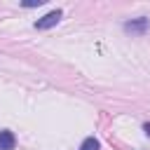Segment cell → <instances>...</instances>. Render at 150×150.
<instances>
[{
    "label": "cell",
    "mask_w": 150,
    "mask_h": 150,
    "mask_svg": "<svg viewBox=\"0 0 150 150\" xmlns=\"http://www.w3.org/2000/svg\"><path fill=\"white\" fill-rule=\"evenodd\" d=\"M143 131H145V136H150V122H145V124H143Z\"/></svg>",
    "instance_id": "cell-6"
},
{
    "label": "cell",
    "mask_w": 150,
    "mask_h": 150,
    "mask_svg": "<svg viewBox=\"0 0 150 150\" xmlns=\"http://www.w3.org/2000/svg\"><path fill=\"white\" fill-rule=\"evenodd\" d=\"M101 148V143L94 138V136H87L84 141H82V145H80V150H98Z\"/></svg>",
    "instance_id": "cell-4"
},
{
    "label": "cell",
    "mask_w": 150,
    "mask_h": 150,
    "mask_svg": "<svg viewBox=\"0 0 150 150\" xmlns=\"http://www.w3.org/2000/svg\"><path fill=\"white\" fill-rule=\"evenodd\" d=\"M148 28H150V19H148V16H136V19H129V21H124V30H127V33L143 35Z\"/></svg>",
    "instance_id": "cell-1"
},
{
    "label": "cell",
    "mask_w": 150,
    "mask_h": 150,
    "mask_svg": "<svg viewBox=\"0 0 150 150\" xmlns=\"http://www.w3.org/2000/svg\"><path fill=\"white\" fill-rule=\"evenodd\" d=\"M16 145V136L9 129H0V150H14Z\"/></svg>",
    "instance_id": "cell-3"
},
{
    "label": "cell",
    "mask_w": 150,
    "mask_h": 150,
    "mask_svg": "<svg viewBox=\"0 0 150 150\" xmlns=\"http://www.w3.org/2000/svg\"><path fill=\"white\" fill-rule=\"evenodd\" d=\"M23 7H40V5H45V0H26V2H21Z\"/></svg>",
    "instance_id": "cell-5"
},
{
    "label": "cell",
    "mask_w": 150,
    "mask_h": 150,
    "mask_svg": "<svg viewBox=\"0 0 150 150\" xmlns=\"http://www.w3.org/2000/svg\"><path fill=\"white\" fill-rule=\"evenodd\" d=\"M61 16H63V12H61V9H52V12H47L42 19H38V21H35V28H38V30H47V28L56 26V23L61 21Z\"/></svg>",
    "instance_id": "cell-2"
}]
</instances>
